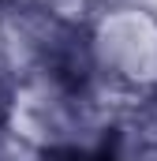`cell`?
Masks as SVG:
<instances>
[{"instance_id":"1","label":"cell","mask_w":157,"mask_h":161,"mask_svg":"<svg viewBox=\"0 0 157 161\" xmlns=\"http://www.w3.org/2000/svg\"><path fill=\"white\" fill-rule=\"evenodd\" d=\"M86 45V86L120 120L157 94V8L146 0H120L97 11Z\"/></svg>"},{"instance_id":"2","label":"cell","mask_w":157,"mask_h":161,"mask_svg":"<svg viewBox=\"0 0 157 161\" xmlns=\"http://www.w3.org/2000/svg\"><path fill=\"white\" fill-rule=\"evenodd\" d=\"M38 8L45 11V19H52L60 30H68V34H86L90 30V23L97 19V0H38Z\"/></svg>"},{"instance_id":"3","label":"cell","mask_w":157,"mask_h":161,"mask_svg":"<svg viewBox=\"0 0 157 161\" xmlns=\"http://www.w3.org/2000/svg\"><path fill=\"white\" fill-rule=\"evenodd\" d=\"M4 8H23V4H38V0H0Z\"/></svg>"},{"instance_id":"4","label":"cell","mask_w":157,"mask_h":161,"mask_svg":"<svg viewBox=\"0 0 157 161\" xmlns=\"http://www.w3.org/2000/svg\"><path fill=\"white\" fill-rule=\"evenodd\" d=\"M109 4H120V0H97V8H109Z\"/></svg>"}]
</instances>
